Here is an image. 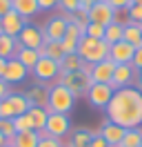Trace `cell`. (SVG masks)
<instances>
[{"label": "cell", "mask_w": 142, "mask_h": 147, "mask_svg": "<svg viewBox=\"0 0 142 147\" xmlns=\"http://www.w3.org/2000/svg\"><path fill=\"white\" fill-rule=\"evenodd\" d=\"M107 120L124 129L142 127V92L138 87L115 89L107 105Z\"/></svg>", "instance_id": "cell-1"}, {"label": "cell", "mask_w": 142, "mask_h": 147, "mask_svg": "<svg viewBox=\"0 0 142 147\" xmlns=\"http://www.w3.org/2000/svg\"><path fill=\"white\" fill-rule=\"evenodd\" d=\"M76 96L60 83L49 85V102H47V111L49 114H71L76 107Z\"/></svg>", "instance_id": "cell-2"}, {"label": "cell", "mask_w": 142, "mask_h": 147, "mask_svg": "<svg viewBox=\"0 0 142 147\" xmlns=\"http://www.w3.org/2000/svg\"><path fill=\"white\" fill-rule=\"evenodd\" d=\"M109 42L107 40H96V38H89V36H82L78 40V51L76 54L89 65H96V63H102L104 58H109Z\"/></svg>", "instance_id": "cell-3"}, {"label": "cell", "mask_w": 142, "mask_h": 147, "mask_svg": "<svg viewBox=\"0 0 142 147\" xmlns=\"http://www.w3.org/2000/svg\"><path fill=\"white\" fill-rule=\"evenodd\" d=\"M56 83L64 85L67 89H69L76 98H80V96H87L89 87L93 85V78L89 76V74H84L82 69H78V71H69V74H60L58 76V80Z\"/></svg>", "instance_id": "cell-4"}, {"label": "cell", "mask_w": 142, "mask_h": 147, "mask_svg": "<svg viewBox=\"0 0 142 147\" xmlns=\"http://www.w3.org/2000/svg\"><path fill=\"white\" fill-rule=\"evenodd\" d=\"M71 129V120L67 114H49V118H47V125H44L42 131H38L40 134V138H64L67 134H69Z\"/></svg>", "instance_id": "cell-5"}, {"label": "cell", "mask_w": 142, "mask_h": 147, "mask_svg": "<svg viewBox=\"0 0 142 147\" xmlns=\"http://www.w3.org/2000/svg\"><path fill=\"white\" fill-rule=\"evenodd\" d=\"M33 78L38 83H49V80H58L60 76V63H56L47 56H40V60L36 63V67L31 69Z\"/></svg>", "instance_id": "cell-6"}, {"label": "cell", "mask_w": 142, "mask_h": 147, "mask_svg": "<svg viewBox=\"0 0 142 147\" xmlns=\"http://www.w3.org/2000/svg\"><path fill=\"white\" fill-rule=\"evenodd\" d=\"M113 87L111 85H102V83H93L91 87H89L87 92V102L91 105V107H96V109H107V105H109V100H111V96H113Z\"/></svg>", "instance_id": "cell-7"}, {"label": "cell", "mask_w": 142, "mask_h": 147, "mask_svg": "<svg viewBox=\"0 0 142 147\" xmlns=\"http://www.w3.org/2000/svg\"><path fill=\"white\" fill-rule=\"evenodd\" d=\"M115 13L118 11L109 5V2H93L91 5V9H89V22H98V25H111L115 22Z\"/></svg>", "instance_id": "cell-8"}, {"label": "cell", "mask_w": 142, "mask_h": 147, "mask_svg": "<svg viewBox=\"0 0 142 147\" xmlns=\"http://www.w3.org/2000/svg\"><path fill=\"white\" fill-rule=\"evenodd\" d=\"M135 80H138V71L133 69V65H115L113 80H111V87H113V89L133 87Z\"/></svg>", "instance_id": "cell-9"}, {"label": "cell", "mask_w": 142, "mask_h": 147, "mask_svg": "<svg viewBox=\"0 0 142 147\" xmlns=\"http://www.w3.org/2000/svg\"><path fill=\"white\" fill-rule=\"evenodd\" d=\"M18 42L22 47H29V49H40L44 45V34L36 25H25L22 31L18 34Z\"/></svg>", "instance_id": "cell-10"}, {"label": "cell", "mask_w": 142, "mask_h": 147, "mask_svg": "<svg viewBox=\"0 0 142 147\" xmlns=\"http://www.w3.org/2000/svg\"><path fill=\"white\" fill-rule=\"evenodd\" d=\"M133 56H135V47L129 45V42H115V45L109 47V58L113 60L115 65H131L133 63Z\"/></svg>", "instance_id": "cell-11"}, {"label": "cell", "mask_w": 142, "mask_h": 147, "mask_svg": "<svg viewBox=\"0 0 142 147\" xmlns=\"http://www.w3.org/2000/svg\"><path fill=\"white\" fill-rule=\"evenodd\" d=\"M25 25H27V20L22 18V16H18L16 11H9L7 16L0 18V34L11 36V38H18V34L22 31Z\"/></svg>", "instance_id": "cell-12"}, {"label": "cell", "mask_w": 142, "mask_h": 147, "mask_svg": "<svg viewBox=\"0 0 142 147\" xmlns=\"http://www.w3.org/2000/svg\"><path fill=\"white\" fill-rule=\"evenodd\" d=\"M29 76V69L20 63L18 58H9L7 60V69H5V76L2 80H7L9 85H16V83H25V78Z\"/></svg>", "instance_id": "cell-13"}, {"label": "cell", "mask_w": 142, "mask_h": 147, "mask_svg": "<svg viewBox=\"0 0 142 147\" xmlns=\"http://www.w3.org/2000/svg\"><path fill=\"white\" fill-rule=\"evenodd\" d=\"M113 71H115V63L111 58H104L102 63H96L91 69V78L93 83H102V85H111L113 80Z\"/></svg>", "instance_id": "cell-14"}, {"label": "cell", "mask_w": 142, "mask_h": 147, "mask_svg": "<svg viewBox=\"0 0 142 147\" xmlns=\"http://www.w3.org/2000/svg\"><path fill=\"white\" fill-rule=\"evenodd\" d=\"M44 40H62L64 34H67V20L62 18V16H53L44 22Z\"/></svg>", "instance_id": "cell-15"}, {"label": "cell", "mask_w": 142, "mask_h": 147, "mask_svg": "<svg viewBox=\"0 0 142 147\" xmlns=\"http://www.w3.org/2000/svg\"><path fill=\"white\" fill-rule=\"evenodd\" d=\"M98 134L107 140L109 147H120V140H122V136H124V127L115 125V123H111V120H104L102 127L98 129Z\"/></svg>", "instance_id": "cell-16"}, {"label": "cell", "mask_w": 142, "mask_h": 147, "mask_svg": "<svg viewBox=\"0 0 142 147\" xmlns=\"http://www.w3.org/2000/svg\"><path fill=\"white\" fill-rule=\"evenodd\" d=\"M122 40L133 45L135 49L142 47V22H127L122 29Z\"/></svg>", "instance_id": "cell-17"}, {"label": "cell", "mask_w": 142, "mask_h": 147, "mask_svg": "<svg viewBox=\"0 0 142 147\" xmlns=\"http://www.w3.org/2000/svg\"><path fill=\"white\" fill-rule=\"evenodd\" d=\"M27 98L31 100V105L47 109V102H49V87H44L42 83L33 85V87H31V89L27 92Z\"/></svg>", "instance_id": "cell-18"}, {"label": "cell", "mask_w": 142, "mask_h": 147, "mask_svg": "<svg viewBox=\"0 0 142 147\" xmlns=\"http://www.w3.org/2000/svg\"><path fill=\"white\" fill-rule=\"evenodd\" d=\"M11 5H13V11L18 16H22L25 20H29L31 16H36L40 11L38 0H11Z\"/></svg>", "instance_id": "cell-19"}, {"label": "cell", "mask_w": 142, "mask_h": 147, "mask_svg": "<svg viewBox=\"0 0 142 147\" xmlns=\"http://www.w3.org/2000/svg\"><path fill=\"white\" fill-rule=\"evenodd\" d=\"M40 56H47V58H51L56 63H60L62 58H64V51H62V45L60 40H44V45L38 49Z\"/></svg>", "instance_id": "cell-20"}, {"label": "cell", "mask_w": 142, "mask_h": 147, "mask_svg": "<svg viewBox=\"0 0 142 147\" xmlns=\"http://www.w3.org/2000/svg\"><path fill=\"white\" fill-rule=\"evenodd\" d=\"M96 131H91L87 127H78L73 134H71V140L67 147H91V138H93Z\"/></svg>", "instance_id": "cell-21"}, {"label": "cell", "mask_w": 142, "mask_h": 147, "mask_svg": "<svg viewBox=\"0 0 142 147\" xmlns=\"http://www.w3.org/2000/svg\"><path fill=\"white\" fill-rule=\"evenodd\" d=\"M18 49H20V42H18V38H11V36H5V34H0V56L2 58H16Z\"/></svg>", "instance_id": "cell-22"}, {"label": "cell", "mask_w": 142, "mask_h": 147, "mask_svg": "<svg viewBox=\"0 0 142 147\" xmlns=\"http://www.w3.org/2000/svg\"><path fill=\"white\" fill-rule=\"evenodd\" d=\"M27 116H29V120H31V127H33L36 131H42L44 125H47V118H49V111L42 109V107H36V105H31V109L27 111Z\"/></svg>", "instance_id": "cell-23"}, {"label": "cell", "mask_w": 142, "mask_h": 147, "mask_svg": "<svg viewBox=\"0 0 142 147\" xmlns=\"http://www.w3.org/2000/svg\"><path fill=\"white\" fill-rule=\"evenodd\" d=\"M38 143H40V134L33 131V129H29V131L16 134V138H13L9 145H13V147H36Z\"/></svg>", "instance_id": "cell-24"}, {"label": "cell", "mask_w": 142, "mask_h": 147, "mask_svg": "<svg viewBox=\"0 0 142 147\" xmlns=\"http://www.w3.org/2000/svg\"><path fill=\"white\" fill-rule=\"evenodd\" d=\"M16 58H18L22 65H25L29 71H31V69L36 67V63L40 60V51H38V49H29V47H22V45H20V49H18Z\"/></svg>", "instance_id": "cell-25"}, {"label": "cell", "mask_w": 142, "mask_h": 147, "mask_svg": "<svg viewBox=\"0 0 142 147\" xmlns=\"http://www.w3.org/2000/svg\"><path fill=\"white\" fill-rule=\"evenodd\" d=\"M9 102L13 105L16 116H22V114H27V111L31 109V100L27 98V94H13V92H11V96H9Z\"/></svg>", "instance_id": "cell-26"}, {"label": "cell", "mask_w": 142, "mask_h": 147, "mask_svg": "<svg viewBox=\"0 0 142 147\" xmlns=\"http://www.w3.org/2000/svg\"><path fill=\"white\" fill-rule=\"evenodd\" d=\"M120 147H142V127L124 129V136L120 140Z\"/></svg>", "instance_id": "cell-27"}, {"label": "cell", "mask_w": 142, "mask_h": 147, "mask_svg": "<svg viewBox=\"0 0 142 147\" xmlns=\"http://www.w3.org/2000/svg\"><path fill=\"white\" fill-rule=\"evenodd\" d=\"M82 58L78 54H64V58L60 60V74H69V71H78L82 67Z\"/></svg>", "instance_id": "cell-28"}, {"label": "cell", "mask_w": 142, "mask_h": 147, "mask_svg": "<svg viewBox=\"0 0 142 147\" xmlns=\"http://www.w3.org/2000/svg\"><path fill=\"white\" fill-rule=\"evenodd\" d=\"M122 29H124V25L122 22H111V25H107L104 27V40L109 42V45H115V42H120L122 40Z\"/></svg>", "instance_id": "cell-29"}, {"label": "cell", "mask_w": 142, "mask_h": 147, "mask_svg": "<svg viewBox=\"0 0 142 147\" xmlns=\"http://www.w3.org/2000/svg\"><path fill=\"white\" fill-rule=\"evenodd\" d=\"M0 134L7 138L9 143L16 138V127H13V118H0Z\"/></svg>", "instance_id": "cell-30"}, {"label": "cell", "mask_w": 142, "mask_h": 147, "mask_svg": "<svg viewBox=\"0 0 142 147\" xmlns=\"http://www.w3.org/2000/svg\"><path fill=\"white\" fill-rule=\"evenodd\" d=\"M84 36L96 38V40H104V25H98V22H89Z\"/></svg>", "instance_id": "cell-31"}, {"label": "cell", "mask_w": 142, "mask_h": 147, "mask_svg": "<svg viewBox=\"0 0 142 147\" xmlns=\"http://www.w3.org/2000/svg\"><path fill=\"white\" fill-rule=\"evenodd\" d=\"M13 127H16V131L20 134V131H29V129H33L31 127V120H29V116L27 114H22V116H16L13 118ZM36 131V129H33Z\"/></svg>", "instance_id": "cell-32"}, {"label": "cell", "mask_w": 142, "mask_h": 147, "mask_svg": "<svg viewBox=\"0 0 142 147\" xmlns=\"http://www.w3.org/2000/svg\"><path fill=\"white\" fill-rule=\"evenodd\" d=\"M60 45H62V51H64V54H76V51H78V40H76V38L64 36L60 40Z\"/></svg>", "instance_id": "cell-33"}, {"label": "cell", "mask_w": 142, "mask_h": 147, "mask_svg": "<svg viewBox=\"0 0 142 147\" xmlns=\"http://www.w3.org/2000/svg\"><path fill=\"white\" fill-rule=\"evenodd\" d=\"M0 118H16V111H13V105L9 102V98L0 100Z\"/></svg>", "instance_id": "cell-34"}, {"label": "cell", "mask_w": 142, "mask_h": 147, "mask_svg": "<svg viewBox=\"0 0 142 147\" xmlns=\"http://www.w3.org/2000/svg\"><path fill=\"white\" fill-rule=\"evenodd\" d=\"M127 11H129L131 22H142V5H131Z\"/></svg>", "instance_id": "cell-35"}, {"label": "cell", "mask_w": 142, "mask_h": 147, "mask_svg": "<svg viewBox=\"0 0 142 147\" xmlns=\"http://www.w3.org/2000/svg\"><path fill=\"white\" fill-rule=\"evenodd\" d=\"M60 7H62L64 13H73V11H78L80 2L78 0H60Z\"/></svg>", "instance_id": "cell-36"}, {"label": "cell", "mask_w": 142, "mask_h": 147, "mask_svg": "<svg viewBox=\"0 0 142 147\" xmlns=\"http://www.w3.org/2000/svg\"><path fill=\"white\" fill-rule=\"evenodd\" d=\"M36 147H62V143H60V138L47 136V138H40V143H38Z\"/></svg>", "instance_id": "cell-37"}, {"label": "cell", "mask_w": 142, "mask_h": 147, "mask_svg": "<svg viewBox=\"0 0 142 147\" xmlns=\"http://www.w3.org/2000/svg\"><path fill=\"white\" fill-rule=\"evenodd\" d=\"M38 7H40V11L56 9V7H60V0H38Z\"/></svg>", "instance_id": "cell-38"}, {"label": "cell", "mask_w": 142, "mask_h": 147, "mask_svg": "<svg viewBox=\"0 0 142 147\" xmlns=\"http://www.w3.org/2000/svg\"><path fill=\"white\" fill-rule=\"evenodd\" d=\"M9 96H11V85L0 78V100H5V98H9Z\"/></svg>", "instance_id": "cell-39"}, {"label": "cell", "mask_w": 142, "mask_h": 147, "mask_svg": "<svg viewBox=\"0 0 142 147\" xmlns=\"http://www.w3.org/2000/svg\"><path fill=\"white\" fill-rule=\"evenodd\" d=\"M107 2H109L115 11L118 9H129V7H131V0H107Z\"/></svg>", "instance_id": "cell-40"}, {"label": "cell", "mask_w": 142, "mask_h": 147, "mask_svg": "<svg viewBox=\"0 0 142 147\" xmlns=\"http://www.w3.org/2000/svg\"><path fill=\"white\" fill-rule=\"evenodd\" d=\"M133 69L135 71H142V47L140 49H135V56H133Z\"/></svg>", "instance_id": "cell-41"}, {"label": "cell", "mask_w": 142, "mask_h": 147, "mask_svg": "<svg viewBox=\"0 0 142 147\" xmlns=\"http://www.w3.org/2000/svg\"><path fill=\"white\" fill-rule=\"evenodd\" d=\"M9 11H13L11 0H0V18H2V16H7Z\"/></svg>", "instance_id": "cell-42"}, {"label": "cell", "mask_w": 142, "mask_h": 147, "mask_svg": "<svg viewBox=\"0 0 142 147\" xmlns=\"http://www.w3.org/2000/svg\"><path fill=\"white\" fill-rule=\"evenodd\" d=\"M91 147H109V145H107L104 138H102V136L96 131V134H93V138H91Z\"/></svg>", "instance_id": "cell-43"}, {"label": "cell", "mask_w": 142, "mask_h": 147, "mask_svg": "<svg viewBox=\"0 0 142 147\" xmlns=\"http://www.w3.org/2000/svg\"><path fill=\"white\" fill-rule=\"evenodd\" d=\"M5 69H7V58H2V56H0V78L5 76Z\"/></svg>", "instance_id": "cell-44"}, {"label": "cell", "mask_w": 142, "mask_h": 147, "mask_svg": "<svg viewBox=\"0 0 142 147\" xmlns=\"http://www.w3.org/2000/svg\"><path fill=\"white\" fill-rule=\"evenodd\" d=\"M7 145H9V140L2 136V134H0V147H7Z\"/></svg>", "instance_id": "cell-45"}, {"label": "cell", "mask_w": 142, "mask_h": 147, "mask_svg": "<svg viewBox=\"0 0 142 147\" xmlns=\"http://www.w3.org/2000/svg\"><path fill=\"white\" fill-rule=\"evenodd\" d=\"M138 80H140V87H138V89L142 92V71H138Z\"/></svg>", "instance_id": "cell-46"}, {"label": "cell", "mask_w": 142, "mask_h": 147, "mask_svg": "<svg viewBox=\"0 0 142 147\" xmlns=\"http://www.w3.org/2000/svg\"><path fill=\"white\" fill-rule=\"evenodd\" d=\"M131 5H142V0H131Z\"/></svg>", "instance_id": "cell-47"}, {"label": "cell", "mask_w": 142, "mask_h": 147, "mask_svg": "<svg viewBox=\"0 0 142 147\" xmlns=\"http://www.w3.org/2000/svg\"><path fill=\"white\" fill-rule=\"evenodd\" d=\"M93 2H104V0H93Z\"/></svg>", "instance_id": "cell-48"}, {"label": "cell", "mask_w": 142, "mask_h": 147, "mask_svg": "<svg viewBox=\"0 0 142 147\" xmlns=\"http://www.w3.org/2000/svg\"><path fill=\"white\" fill-rule=\"evenodd\" d=\"M7 147H13V145H7Z\"/></svg>", "instance_id": "cell-49"}, {"label": "cell", "mask_w": 142, "mask_h": 147, "mask_svg": "<svg viewBox=\"0 0 142 147\" xmlns=\"http://www.w3.org/2000/svg\"><path fill=\"white\" fill-rule=\"evenodd\" d=\"M62 147H67V145H62Z\"/></svg>", "instance_id": "cell-50"}]
</instances>
